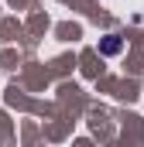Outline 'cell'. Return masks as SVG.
I'll return each instance as SVG.
<instances>
[{
    "instance_id": "1",
    "label": "cell",
    "mask_w": 144,
    "mask_h": 147,
    "mask_svg": "<svg viewBox=\"0 0 144 147\" xmlns=\"http://www.w3.org/2000/svg\"><path fill=\"white\" fill-rule=\"evenodd\" d=\"M120 45H124V41H120L117 34H107L103 41H100V55H117V51H120Z\"/></svg>"
}]
</instances>
